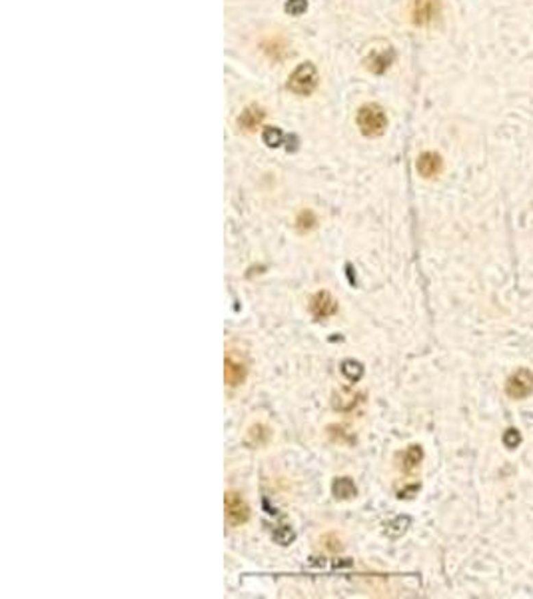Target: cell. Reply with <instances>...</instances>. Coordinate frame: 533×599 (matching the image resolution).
Returning a JSON list of instances; mask_svg holds the SVG:
<instances>
[{"label": "cell", "instance_id": "12", "mask_svg": "<svg viewBox=\"0 0 533 599\" xmlns=\"http://www.w3.org/2000/svg\"><path fill=\"white\" fill-rule=\"evenodd\" d=\"M270 438H272V432H270L264 424H256V426H252V428L248 430V439H246V441H248L250 445L260 448V445H266Z\"/></svg>", "mask_w": 533, "mask_h": 599}, {"label": "cell", "instance_id": "9", "mask_svg": "<svg viewBox=\"0 0 533 599\" xmlns=\"http://www.w3.org/2000/svg\"><path fill=\"white\" fill-rule=\"evenodd\" d=\"M392 60H394V52H392V48L390 47L375 48L370 56H368L366 64H368V69H370L371 72L380 74V72H384V70L392 64Z\"/></svg>", "mask_w": 533, "mask_h": 599}, {"label": "cell", "instance_id": "16", "mask_svg": "<svg viewBox=\"0 0 533 599\" xmlns=\"http://www.w3.org/2000/svg\"><path fill=\"white\" fill-rule=\"evenodd\" d=\"M282 140H284V132L280 130V128H266L264 130V142L268 144V146H280L282 144Z\"/></svg>", "mask_w": 533, "mask_h": 599}, {"label": "cell", "instance_id": "13", "mask_svg": "<svg viewBox=\"0 0 533 599\" xmlns=\"http://www.w3.org/2000/svg\"><path fill=\"white\" fill-rule=\"evenodd\" d=\"M332 491L338 500H349L356 496V485L349 478H338L332 485Z\"/></svg>", "mask_w": 533, "mask_h": 599}, {"label": "cell", "instance_id": "4", "mask_svg": "<svg viewBox=\"0 0 533 599\" xmlns=\"http://www.w3.org/2000/svg\"><path fill=\"white\" fill-rule=\"evenodd\" d=\"M506 392L513 400H525L533 393V374L530 369H517L506 384Z\"/></svg>", "mask_w": 533, "mask_h": 599}, {"label": "cell", "instance_id": "1", "mask_svg": "<svg viewBox=\"0 0 533 599\" xmlns=\"http://www.w3.org/2000/svg\"><path fill=\"white\" fill-rule=\"evenodd\" d=\"M358 126L362 130V134L366 136H380L384 134L386 126H388V118L382 106L377 104H368L362 106L358 112Z\"/></svg>", "mask_w": 533, "mask_h": 599}, {"label": "cell", "instance_id": "8", "mask_svg": "<svg viewBox=\"0 0 533 599\" xmlns=\"http://www.w3.org/2000/svg\"><path fill=\"white\" fill-rule=\"evenodd\" d=\"M417 172L423 178H434L441 172V156L436 152H423L417 158Z\"/></svg>", "mask_w": 533, "mask_h": 599}, {"label": "cell", "instance_id": "11", "mask_svg": "<svg viewBox=\"0 0 533 599\" xmlns=\"http://www.w3.org/2000/svg\"><path fill=\"white\" fill-rule=\"evenodd\" d=\"M421 458H423V452L419 445H410L404 454H401V469L406 474H414L419 463H421Z\"/></svg>", "mask_w": 533, "mask_h": 599}, {"label": "cell", "instance_id": "7", "mask_svg": "<svg viewBox=\"0 0 533 599\" xmlns=\"http://www.w3.org/2000/svg\"><path fill=\"white\" fill-rule=\"evenodd\" d=\"M412 16L416 24H430L440 16V0H414Z\"/></svg>", "mask_w": 533, "mask_h": 599}, {"label": "cell", "instance_id": "18", "mask_svg": "<svg viewBox=\"0 0 533 599\" xmlns=\"http://www.w3.org/2000/svg\"><path fill=\"white\" fill-rule=\"evenodd\" d=\"M306 0H288V4H286V12L288 14H292V16H298V14H301L303 10H306Z\"/></svg>", "mask_w": 533, "mask_h": 599}, {"label": "cell", "instance_id": "2", "mask_svg": "<svg viewBox=\"0 0 533 599\" xmlns=\"http://www.w3.org/2000/svg\"><path fill=\"white\" fill-rule=\"evenodd\" d=\"M318 84V70L312 62H303L294 70L288 78V88L298 96H308L314 93Z\"/></svg>", "mask_w": 533, "mask_h": 599}, {"label": "cell", "instance_id": "3", "mask_svg": "<svg viewBox=\"0 0 533 599\" xmlns=\"http://www.w3.org/2000/svg\"><path fill=\"white\" fill-rule=\"evenodd\" d=\"M224 513H226L228 526L238 528V526H244L250 519V506L246 504V500L238 491H226V496H224Z\"/></svg>", "mask_w": 533, "mask_h": 599}, {"label": "cell", "instance_id": "17", "mask_svg": "<svg viewBox=\"0 0 533 599\" xmlns=\"http://www.w3.org/2000/svg\"><path fill=\"white\" fill-rule=\"evenodd\" d=\"M519 441H521V436H519V432H517V430H513V428H510V430L504 434V443H506V448H508V450L517 448V445H519Z\"/></svg>", "mask_w": 533, "mask_h": 599}, {"label": "cell", "instance_id": "15", "mask_svg": "<svg viewBox=\"0 0 533 599\" xmlns=\"http://www.w3.org/2000/svg\"><path fill=\"white\" fill-rule=\"evenodd\" d=\"M342 371H344V376L348 378L349 382H358L362 376H364V368H362V364H358V362H344L342 364Z\"/></svg>", "mask_w": 533, "mask_h": 599}, {"label": "cell", "instance_id": "14", "mask_svg": "<svg viewBox=\"0 0 533 599\" xmlns=\"http://www.w3.org/2000/svg\"><path fill=\"white\" fill-rule=\"evenodd\" d=\"M316 224H318V220H316V214L312 210H303V212L298 214V218H296V228H298V232H310Z\"/></svg>", "mask_w": 533, "mask_h": 599}, {"label": "cell", "instance_id": "5", "mask_svg": "<svg viewBox=\"0 0 533 599\" xmlns=\"http://www.w3.org/2000/svg\"><path fill=\"white\" fill-rule=\"evenodd\" d=\"M248 378V364L240 358V356H234L232 352L226 354V360H224V380L230 388H238L246 382Z\"/></svg>", "mask_w": 533, "mask_h": 599}, {"label": "cell", "instance_id": "6", "mask_svg": "<svg viewBox=\"0 0 533 599\" xmlns=\"http://www.w3.org/2000/svg\"><path fill=\"white\" fill-rule=\"evenodd\" d=\"M338 312V302L330 296V292H318L314 294V298L310 300V314L316 318V320H325L330 316H334Z\"/></svg>", "mask_w": 533, "mask_h": 599}, {"label": "cell", "instance_id": "10", "mask_svg": "<svg viewBox=\"0 0 533 599\" xmlns=\"http://www.w3.org/2000/svg\"><path fill=\"white\" fill-rule=\"evenodd\" d=\"M264 120V110L260 106H248L240 118H238V124L244 128V130H256Z\"/></svg>", "mask_w": 533, "mask_h": 599}]
</instances>
